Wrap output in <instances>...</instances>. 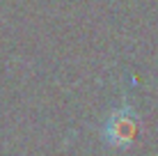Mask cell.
I'll return each instance as SVG.
<instances>
[{
	"mask_svg": "<svg viewBox=\"0 0 158 156\" xmlns=\"http://www.w3.org/2000/svg\"><path fill=\"white\" fill-rule=\"evenodd\" d=\"M106 140L115 147H124L135 138V120L131 110H117L110 115V120L106 122Z\"/></svg>",
	"mask_w": 158,
	"mask_h": 156,
	"instance_id": "obj_1",
	"label": "cell"
}]
</instances>
